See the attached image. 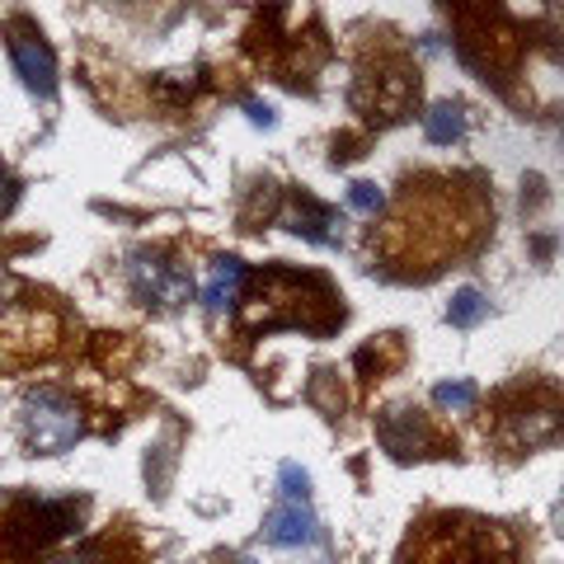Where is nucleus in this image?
Returning a JSON list of instances; mask_svg holds the SVG:
<instances>
[{
    "label": "nucleus",
    "instance_id": "1",
    "mask_svg": "<svg viewBox=\"0 0 564 564\" xmlns=\"http://www.w3.org/2000/svg\"><path fill=\"white\" fill-rule=\"evenodd\" d=\"M404 564H518V541L499 522L437 518L404 545Z\"/></svg>",
    "mask_w": 564,
    "mask_h": 564
},
{
    "label": "nucleus",
    "instance_id": "2",
    "mask_svg": "<svg viewBox=\"0 0 564 564\" xmlns=\"http://www.w3.org/2000/svg\"><path fill=\"white\" fill-rule=\"evenodd\" d=\"M564 433V400L551 386H518L503 395V414H499V437L508 447H541L551 437Z\"/></svg>",
    "mask_w": 564,
    "mask_h": 564
},
{
    "label": "nucleus",
    "instance_id": "3",
    "mask_svg": "<svg viewBox=\"0 0 564 564\" xmlns=\"http://www.w3.org/2000/svg\"><path fill=\"white\" fill-rule=\"evenodd\" d=\"M263 536L282 551H292V545H311L315 541V513H311V475L288 462L282 466V503L269 513L263 522Z\"/></svg>",
    "mask_w": 564,
    "mask_h": 564
},
{
    "label": "nucleus",
    "instance_id": "4",
    "mask_svg": "<svg viewBox=\"0 0 564 564\" xmlns=\"http://www.w3.org/2000/svg\"><path fill=\"white\" fill-rule=\"evenodd\" d=\"M24 437L33 452H66L80 437L76 404L57 391H39L24 400Z\"/></svg>",
    "mask_w": 564,
    "mask_h": 564
},
{
    "label": "nucleus",
    "instance_id": "5",
    "mask_svg": "<svg viewBox=\"0 0 564 564\" xmlns=\"http://www.w3.org/2000/svg\"><path fill=\"white\" fill-rule=\"evenodd\" d=\"M10 57H14L20 80L29 85V95H39V99L57 95V57H52V47L43 43V33L33 29L29 20L10 24Z\"/></svg>",
    "mask_w": 564,
    "mask_h": 564
},
{
    "label": "nucleus",
    "instance_id": "6",
    "mask_svg": "<svg viewBox=\"0 0 564 564\" xmlns=\"http://www.w3.org/2000/svg\"><path fill=\"white\" fill-rule=\"evenodd\" d=\"M76 518H80L76 503H52V499H43V503H20V508L10 513L6 532L14 536V551H33V545H47V541L66 536L70 527H76Z\"/></svg>",
    "mask_w": 564,
    "mask_h": 564
},
{
    "label": "nucleus",
    "instance_id": "7",
    "mask_svg": "<svg viewBox=\"0 0 564 564\" xmlns=\"http://www.w3.org/2000/svg\"><path fill=\"white\" fill-rule=\"evenodd\" d=\"M132 288L141 302H155V306H180L188 296V273L174 269V263L155 259V254H137L132 263Z\"/></svg>",
    "mask_w": 564,
    "mask_h": 564
},
{
    "label": "nucleus",
    "instance_id": "8",
    "mask_svg": "<svg viewBox=\"0 0 564 564\" xmlns=\"http://www.w3.org/2000/svg\"><path fill=\"white\" fill-rule=\"evenodd\" d=\"M292 226L296 236H306V240H315V245H339L344 236H339V217H334L329 207H321L315 198H292V207H288V217H282Z\"/></svg>",
    "mask_w": 564,
    "mask_h": 564
},
{
    "label": "nucleus",
    "instance_id": "9",
    "mask_svg": "<svg viewBox=\"0 0 564 564\" xmlns=\"http://www.w3.org/2000/svg\"><path fill=\"white\" fill-rule=\"evenodd\" d=\"M240 282H245V263L240 259H217L212 263V273H207V288H203V306L212 315H221L226 306L236 302Z\"/></svg>",
    "mask_w": 564,
    "mask_h": 564
},
{
    "label": "nucleus",
    "instance_id": "10",
    "mask_svg": "<svg viewBox=\"0 0 564 564\" xmlns=\"http://www.w3.org/2000/svg\"><path fill=\"white\" fill-rule=\"evenodd\" d=\"M423 132H429V141H437V147H447V141H462V132H466L462 104H437V109L423 118Z\"/></svg>",
    "mask_w": 564,
    "mask_h": 564
},
{
    "label": "nucleus",
    "instance_id": "11",
    "mask_svg": "<svg viewBox=\"0 0 564 564\" xmlns=\"http://www.w3.org/2000/svg\"><path fill=\"white\" fill-rule=\"evenodd\" d=\"M485 311H489L485 296L475 292V288H462V292L452 296V306H447V321H452L456 329H475V325L485 321Z\"/></svg>",
    "mask_w": 564,
    "mask_h": 564
},
{
    "label": "nucleus",
    "instance_id": "12",
    "mask_svg": "<svg viewBox=\"0 0 564 564\" xmlns=\"http://www.w3.org/2000/svg\"><path fill=\"white\" fill-rule=\"evenodd\" d=\"M433 400L443 404V410H470V404H475V386L470 381H443L433 391Z\"/></svg>",
    "mask_w": 564,
    "mask_h": 564
},
{
    "label": "nucleus",
    "instance_id": "13",
    "mask_svg": "<svg viewBox=\"0 0 564 564\" xmlns=\"http://www.w3.org/2000/svg\"><path fill=\"white\" fill-rule=\"evenodd\" d=\"M381 203H386V193H381L377 184H352V188H348V207L362 212V217H377Z\"/></svg>",
    "mask_w": 564,
    "mask_h": 564
},
{
    "label": "nucleus",
    "instance_id": "14",
    "mask_svg": "<svg viewBox=\"0 0 564 564\" xmlns=\"http://www.w3.org/2000/svg\"><path fill=\"white\" fill-rule=\"evenodd\" d=\"M250 118L263 122V128H273V109H263V104H250Z\"/></svg>",
    "mask_w": 564,
    "mask_h": 564
},
{
    "label": "nucleus",
    "instance_id": "15",
    "mask_svg": "<svg viewBox=\"0 0 564 564\" xmlns=\"http://www.w3.org/2000/svg\"><path fill=\"white\" fill-rule=\"evenodd\" d=\"M57 564H99V551H80V555H70V560H57Z\"/></svg>",
    "mask_w": 564,
    "mask_h": 564
},
{
    "label": "nucleus",
    "instance_id": "16",
    "mask_svg": "<svg viewBox=\"0 0 564 564\" xmlns=\"http://www.w3.org/2000/svg\"><path fill=\"white\" fill-rule=\"evenodd\" d=\"M6 203H10V174L0 170V207H6Z\"/></svg>",
    "mask_w": 564,
    "mask_h": 564
}]
</instances>
